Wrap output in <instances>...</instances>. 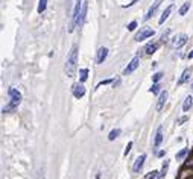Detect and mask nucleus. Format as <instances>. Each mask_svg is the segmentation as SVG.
Instances as JSON below:
<instances>
[{
  "instance_id": "cd10ccee",
  "label": "nucleus",
  "mask_w": 193,
  "mask_h": 179,
  "mask_svg": "<svg viewBox=\"0 0 193 179\" xmlns=\"http://www.w3.org/2000/svg\"><path fill=\"white\" fill-rule=\"evenodd\" d=\"M135 28H137V21H131L128 24V31H135Z\"/></svg>"
},
{
  "instance_id": "4be33fe9",
  "label": "nucleus",
  "mask_w": 193,
  "mask_h": 179,
  "mask_svg": "<svg viewBox=\"0 0 193 179\" xmlns=\"http://www.w3.org/2000/svg\"><path fill=\"white\" fill-rule=\"evenodd\" d=\"M189 9H190V3L187 2V3H184V5L179 8V11H178V12H179V15H186Z\"/></svg>"
},
{
  "instance_id": "2eb2a0df",
  "label": "nucleus",
  "mask_w": 193,
  "mask_h": 179,
  "mask_svg": "<svg viewBox=\"0 0 193 179\" xmlns=\"http://www.w3.org/2000/svg\"><path fill=\"white\" fill-rule=\"evenodd\" d=\"M160 44L158 43H149L147 46L145 47V52H146V55H152V53H155V50L158 49Z\"/></svg>"
},
{
  "instance_id": "20e7f679",
  "label": "nucleus",
  "mask_w": 193,
  "mask_h": 179,
  "mask_svg": "<svg viewBox=\"0 0 193 179\" xmlns=\"http://www.w3.org/2000/svg\"><path fill=\"white\" fill-rule=\"evenodd\" d=\"M154 31L152 29H149V28H143L140 32H137L135 33V41H143V40H146V38H151V37H154Z\"/></svg>"
},
{
  "instance_id": "1a4fd4ad",
  "label": "nucleus",
  "mask_w": 193,
  "mask_h": 179,
  "mask_svg": "<svg viewBox=\"0 0 193 179\" xmlns=\"http://www.w3.org/2000/svg\"><path fill=\"white\" fill-rule=\"evenodd\" d=\"M108 58V49L107 47H100L98 50V55H96V62L98 64H103V61Z\"/></svg>"
},
{
  "instance_id": "393cba45",
  "label": "nucleus",
  "mask_w": 193,
  "mask_h": 179,
  "mask_svg": "<svg viewBox=\"0 0 193 179\" xmlns=\"http://www.w3.org/2000/svg\"><path fill=\"white\" fill-rule=\"evenodd\" d=\"M187 153H189V149H182V150H179L178 153H177V159H182Z\"/></svg>"
},
{
  "instance_id": "6e6552de",
  "label": "nucleus",
  "mask_w": 193,
  "mask_h": 179,
  "mask_svg": "<svg viewBox=\"0 0 193 179\" xmlns=\"http://www.w3.org/2000/svg\"><path fill=\"white\" fill-rule=\"evenodd\" d=\"M73 96L76 97V99H82V97L85 96V87L82 85V82L73 85Z\"/></svg>"
},
{
  "instance_id": "5701e85b",
  "label": "nucleus",
  "mask_w": 193,
  "mask_h": 179,
  "mask_svg": "<svg viewBox=\"0 0 193 179\" xmlns=\"http://www.w3.org/2000/svg\"><path fill=\"white\" fill-rule=\"evenodd\" d=\"M157 178H158V172H157V170H152V172H149L145 176V179H157Z\"/></svg>"
},
{
  "instance_id": "f03ea898",
  "label": "nucleus",
  "mask_w": 193,
  "mask_h": 179,
  "mask_svg": "<svg viewBox=\"0 0 193 179\" xmlns=\"http://www.w3.org/2000/svg\"><path fill=\"white\" fill-rule=\"evenodd\" d=\"M8 96H9V103H8V106H5V108L2 109L3 114L14 111L21 102V94L19 93V90H15L14 87H11L9 90H8Z\"/></svg>"
},
{
  "instance_id": "b1692460",
  "label": "nucleus",
  "mask_w": 193,
  "mask_h": 179,
  "mask_svg": "<svg viewBox=\"0 0 193 179\" xmlns=\"http://www.w3.org/2000/svg\"><path fill=\"white\" fill-rule=\"evenodd\" d=\"M161 77H163V73H161V71H157V73H154V76H152V82L157 84Z\"/></svg>"
},
{
  "instance_id": "ddd939ff",
  "label": "nucleus",
  "mask_w": 193,
  "mask_h": 179,
  "mask_svg": "<svg viewBox=\"0 0 193 179\" xmlns=\"http://www.w3.org/2000/svg\"><path fill=\"white\" fill-rule=\"evenodd\" d=\"M163 141V126H158V129H157V134H155V140H154V147L157 149Z\"/></svg>"
},
{
  "instance_id": "7ed1b4c3",
  "label": "nucleus",
  "mask_w": 193,
  "mask_h": 179,
  "mask_svg": "<svg viewBox=\"0 0 193 179\" xmlns=\"http://www.w3.org/2000/svg\"><path fill=\"white\" fill-rule=\"evenodd\" d=\"M82 0H76V5H75V9H73V15H72V23H70V28L68 32H73L75 28H78V21H79V15L82 11Z\"/></svg>"
},
{
  "instance_id": "473e14b6",
  "label": "nucleus",
  "mask_w": 193,
  "mask_h": 179,
  "mask_svg": "<svg viewBox=\"0 0 193 179\" xmlns=\"http://www.w3.org/2000/svg\"><path fill=\"white\" fill-rule=\"evenodd\" d=\"M119 84H120V80H119V79H117V80H114V82H113V85H114V88H116V87H117Z\"/></svg>"
},
{
  "instance_id": "a878e982",
  "label": "nucleus",
  "mask_w": 193,
  "mask_h": 179,
  "mask_svg": "<svg viewBox=\"0 0 193 179\" xmlns=\"http://www.w3.org/2000/svg\"><path fill=\"white\" fill-rule=\"evenodd\" d=\"M149 91H151L152 94H158V93H160V85H158V82L154 84V85H152V88L149 90Z\"/></svg>"
},
{
  "instance_id": "dca6fc26",
  "label": "nucleus",
  "mask_w": 193,
  "mask_h": 179,
  "mask_svg": "<svg viewBox=\"0 0 193 179\" xmlns=\"http://www.w3.org/2000/svg\"><path fill=\"white\" fill-rule=\"evenodd\" d=\"M189 77H190V70H189V68H186V70L182 71L181 77L178 79V85H182V84H186L187 80H189Z\"/></svg>"
},
{
  "instance_id": "a211bd4d",
  "label": "nucleus",
  "mask_w": 193,
  "mask_h": 179,
  "mask_svg": "<svg viewBox=\"0 0 193 179\" xmlns=\"http://www.w3.org/2000/svg\"><path fill=\"white\" fill-rule=\"evenodd\" d=\"M167 170H169V161H164L163 168H161V172H160V175H158V178H157V179H163L166 176V173H167Z\"/></svg>"
},
{
  "instance_id": "4468645a",
  "label": "nucleus",
  "mask_w": 193,
  "mask_h": 179,
  "mask_svg": "<svg viewBox=\"0 0 193 179\" xmlns=\"http://www.w3.org/2000/svg\"><path fill=\"white\" fill-rule=\"evenodd\" d=\"M172 9H173V5H169L167 8H166V9H164V12L161 14V17H160V20H158V23L160 24H163L166 20H167L169 18V15H170V12H172Z\"/></svg>"
},
{
  "instance_id": "f257e3e1",
  "label": "nucleus",
  "mask_w": 193,
  "mask_h": 179,
  "mask_svg": "<svg viewBox=\"0 0 193 179\" xmlns=\"http://www.w3.org/2000/svg\"><path fill=\"white\" fill-rule=\"evenodd\" d=\"M66 75L68 77H73L76 70H78V46H73L72 49H70V53L67 56V61H66Z\"/></svg>"
},
{
  "instance_id": "c85d7f7f",
  "label": "nucleus",
  "mask_w": 193,
  "mask_h": 179,
  "mask_svg": "<svg viewBox=\"0 0 193 179\" xmlns=\"http://www.w3.org/2000/svg\"><path fill=\"white\" fill-rule=\"evenodd\" d=\"M169 33H170V31H166L163 35H161V41L164 43V41H167V37H169Z\"/></svg>"
},
{
  "instance_id": "9b49d317",
  "label": "nucleus",
  "mask_w": 193,
  "mask_h": 179,
  "mask_svg": "<svg viewBox=\"0 0 193 179\" xmlns=\"http://www.w3.org/2000/svg\"><path fill=\"white\" fill-rule=\"evenodd\" d=\"M167 96H169V93L166 91H161L160 93V97H158V102H157V109L158 111H161L163 109V106H164V103H166V100H167Z\"/></svg>"
},
{
  "instance_id": "f3484780",
  "label": "nucleus",
  "mask_w": 193,
  "mask_h": 179,
  "mask_svg": "<svg viewBox=\"0 0 193 179\" xmlns=\"http://www.w3.org/2000/svg\"><path fill=\"white\" fill-rule=\"evenodd\" d=\"M192 106H193V99L189 96V97H186V100H184V103H182V111H184V112L190 111Z\"/></svg>"
},
{
  "instance_id": "39448f33",
  "label": "nucleus",
  "mask_w": 193,
  "mask_h": 179,
  "mask_svg": "<svg viewBox=\"0 0 193 179\" xmlns=\"http://www.w3.org/2000/svg\"><path fill=\"white\" fill-rule=\"evenodd\" d=\"M187 35L186 33H181V35H178V37H175L173 38V41H172V46L175 47V49H181L184 44L187 43Z\"/></svg>"
},
{
  "instance_id": "f704fd0d",
  "label": "nucleus",
  "mask_w": 193,
  "mask_h": 179,
  "mask_svg": "<svg viewBox=\"0 0 193 179\" xmlns=\"http://www.w3.org/2000/svg\"><path fill=\"white\" fill-rule=\"evenodd\" d=\"M137 2H138V0H132V2H131V3H129V5H128V6H132V5H135V3H137Z\"/></svg>"
},
{
  "instance_id": "aec40b11",
  "label": "nucleus",
  "mask_w": 193,
  "mask_h": 179,
  "mask_svg": "<svg viewBox=\"0 0 193 179\" xmlns=\"http://www.w3.org/2000/svg\"><path fill=\"white\" fill-rule=\"evenodd\" d=\"M120 134H122V131H120L119 128H117V129H113V131L110 132V135H108V140H110V141H114V140L120 135Z\"/></svg>"
},
{
  "instance_id": "423d86ee",
  "label": "nucleus",
  "mask_w": 193,
  "mask_h": 179,
  "mask_svg": "<svg viewBox=\"0 0 193 179\" xmlns=\"http://www.w3.org/2000/svg\"><path fill=\"white\" fill-rule=\"evenodd\" d=\"M145 159H146V155H145V153H142L140 156H137V158H135V161H134V166H132V172H134V173H140V170L143 168Z\"/></svg>"
},
{
  "instance_id": "c756f323",
  "label": "nucleus",
  "mask_w": 193,
  "mask_h": 179,
  "mask_svg": "<svg viewBox=\"0 0 193 179\" xmlns=\"http://www.w3.org/2000/svg\"><path fill=\"white\" fill-rule=\"evenodd\" d=\"M187 120H189V117H187V115H184V117H181V119L177 120V124H182L184 121H187Z\"/></svg>"
},
{
  "instance_id": "9d476101",
  "label": "nucleus",
  "mask_w": 193,
  "mask_h": 179,
  "mask_svg": "<svg viewBox=\"0 0 193 179\" xmlns=\"http://www.w3.org/2000/svg\"><path fill=\"white\" fill-rule=\"evenodd\" d=\"M161 2H163V0H157V2H155L151 8H149V9H147V12H146V15H145V20H146V21H147L149 18H151V17H154V14L157 12V9L160 8Z\"/></svg>"
},
{
  "instance_id": "c9c22d12",
  "label": "nucleus",
  "mask_w": 193,
  "mask_h": 179,
  "mask_svg": "<svg viewBox=\"0 0 193 179\" xmlns=\"http://www.w3.org/2000/svg\"><path fill=\"white\" fill-rule=\"evenodd\" d=\"M192 90H193V84H192Z\"/></svg>"
},
{
  "instance_id": "6ab92c4d",
  "label": "nucleus",
  "mask_w": 193,
  "mask_h": 179,
  "mask_svg": "<svg viewBox=\"0 0 193 179\" xmlns=\"http://www.w3.org/2000/svg\"><path fill=\"white\" fill-rule=\"evenodd\" d=\"M87 77H88V68H81L79 70V80L84 84L87 80Z\"/></svg>"
},
{
  "instance_id": "2f4dec72",
  "label": "nucleus",
  "mask_w": 193,
  "mask_h": 179,
  "mask_svg": "<svg viewBox=\"0 0 193 179\" xmlns=\"http://www.w3.org/2000/svg\"><path fill=\"white\" fill-rule=\"evenodd\" d=\"M164 153H166L164 150H160V152H157V156H164Z\"/></svg>"
},
{
  "instance_id": "bb28decb",
  "label": "nucleus",
  "mask_w": 193,
  "mask_h": 179,
  "mask_svg": "<svg viewBox=\"0 0 193 179\" xmlns=\"http://www.w3.org/2000/svg\"><path fill=\"white\" fill-rule=\"evenodd\" d=\"M111 82H114V80H111V79H105V80H100V82L98 84V87H102V85H108V84H111Z\"/></svg>"
},
{
  "instance_id": "f8f14e48",
  "label": "nucleus",
  "mask_w": 193,
  "mask_h": 179,
  "mask_svg": "<svg viewBox=\"0 0 193 179\" xmlns=\"http://www.w3.org/2000/svg\"><path fill=\"white\" fill-rule=\"evenodd\" d=\"M87 9H88V3L84 2L82 3V11H81V15H79V21H78V28H82V24L85 21V17H87Z\"/></svg>"
},
{
  "instance_id": "7c9ffc66",
  "label": "nucleus",
  "mask_w": 193,
  "mask_h": 179,
  "mask_svg": "<svg viewBox=\"0 0 193 179\" xmlns=\"http://www.w3.org/2000/svg\"><path fill=\"white\" fill-rule=\"evenodd\" d=\"M131 147H132V141H129L128 144H126V149H125V155H128L129 152H131Z\"/></svg>"
},
{
  "instance_id": "72a5a7b5",
  "label": "nucleus",
  "mask_w": 193,
  "mask_h": 179,
  "mask_svg": "<svg viewBox=\"0 0 193 179\" xmlns=\"http://www.w3.org/2000/svg\"><path fill=\"white\" fill-rule=\"evenodd\" d=\"M192 58H193V50H192V52L189 53V55H187V59H192Z\"/></svg>"
},
{
  "instance_id": "412c9836",
  "label": "nucleus",
  "mask_w": 193,
  "mask_h": 179,
  "mask_svg": "<svg viewBox=\"0 0 193 179\" xmlns=\"http://www.w3.org/2000/svg\"><path fill=\"white\" fill-rule=\"evenodd\" d=\"M46 8H47V0H40V3H38V14H43L46 11Z\"/></svg>"
},
{
  "instance_id": "0eeeda50",
  "label": "nucleus",
  "mask_w": 193,
  "mask_h": 179,
  "mask_svg": "<svg viewBox=\"0 0 193 179\" xmlns=\"http://www.w3.org/2000/svg\"><path fill=\"white\" fill-rule=\"evenodd\" d=\"M138 64H140V59H138V58H134V59L128 64V67L123 70V75L128 76V75H131V73H134V71L137 70V67H138Z\"/></svg>"
}]
</instances>
